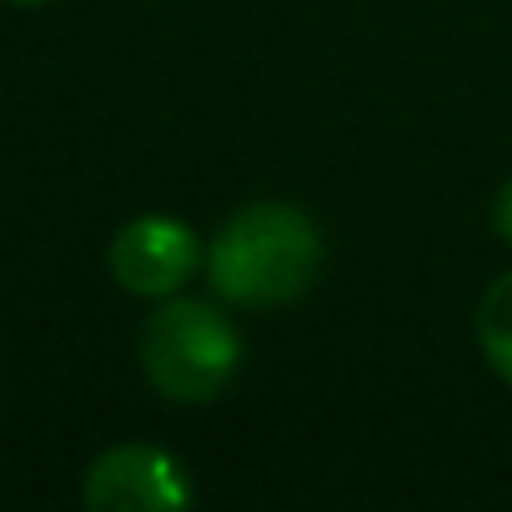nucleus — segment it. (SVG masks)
<instances>
[{
	"label": "nucleus",
	"instance_id": "obj_1",
	"mask_svg": "<svg viewBox=\"0 0 512 512\" xmlns=\"http://www.w3.org/2000/svg\"><path fill=\"white\" fill-rule=\"evenodd\" d=\"M322 277V236L307 211L287 201L241 206L206 251V282L221 302L272 312L302 302Z\"/></svg>",
	"mask_w": 512,
	"mask_h": 512
},
{
	"label": "nucleus",
	"instance_id": "obj_2",
	"mask_svg": "<svg viewBox=\"0 0 512 512\" xmlns=\"http://www.w3.org/2000/svg\"><path fill=\"white\" fill-rule=\"evenodd\" d=\"M141 367L166 402L201 407L231 387L241 367V337L206 302H166L141 327Z\"/></svg>",
	"mask_w": 512,
	"mask_h": 512
},
{
	"label": "nucleus",
	"instance_id": "obj_3",
	"mask_svg": "<svg viewBox=\"0 0 512 512\" xmlns=\"http://www.w3.org/2000/svg\"><path fill=\"white\" fill-rule=\"evenodd\" d=\"M191 497L196 492H191L186 467L171 452L146 447V442H121L101 452L81 487V502L91 512H176Z\"/></svg>",
	"mask_w": 512,
	"mask_h": 512
},
{
	"label": "nucleus",
	"instance_id": "obj_4",
	"mask_svg": "<svg viewBox=\"0 0 512 512\" xmlns=\"http://www.w3.org/2000/svg\"><path fill=\"white\" fill-rule=\"evenodd\" d=\"M201 267L196 231L176 216H136L111 241V277L131 297H171Z\"/></svg>",
	"mask_w": 512,
	"mask_h": 512
},
{
	"label": "nucleus",
	"instance_id": "obj_5",
	"mask_svg": "<svg viewBox=\"0 0 512 512\" xmlns=\"http://www.w3.org/2000/svg\"><path fill=\"white\" fill-rule=\"evenodd\" d=\"M477 347L487 357V367L512 387V272H502L477 307Z\"/></svg>",
	"mask_w": 512,
	"mask_h": 512
},
{
	"label": "nucleus",
	"instance_id": "obj_6",
	"mask_svg": "<svg viewBox=\"0 0 512 512\" xmlns=\"http://www.w3.org/2000/svg\"><path fill=\"white\" fill-rule=\"evenodd\" d=\"M492 226H497V236L512 246V181L497 191V206H492Z\"/></svg>",
	"mask_w": 512,
	"mask_h": 512
},
{
	"label": "nucleus",
	"instance_id": "obj_7",
	"mask_svg": "<svg viewBox=\"0 0 512 512\" xmlns=\"http://www.w3.org/2000/svg\"><path fill=\"white\" fill-rule=\"evenodd\" d=\"M11 6H51V0H11Z\"/></svg>",
	"mask_w": 512,
	"mask_h": 512
}]
</instances>
